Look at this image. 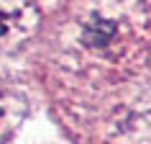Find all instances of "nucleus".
I'll use <instances>...</instances> for the list:
<instances>
[{
    "label": "nucleus",
    "mask_w": 151,
    "mask_h": 144,
    "mask_svg": "<svg viewBox=\"0 0 151 144\" xmlns=\"http://www.w3.org/2000/svg\"><path fill=\"white\" fill-rule=\"evenodd\" d=\"M3 116H5V105H3V100H0V121H3Z\"/></svg>",
    "instance_id": "nucleus-2"
},
{
    "label": "nucleus",
    "mask_w": 151,
    "mask_h": 144,
    "mask_svg": "<svg viewBox=\"0 0 151 144\" xmlns=\"http://www.w3.org/2000/svg\"><path fill=\"white\" fill-rule=\"evenodd\" d=\"M10 28V16L5 13V10H0V36H5Z\"/></svg>",
    "instance_id": "nucleus-1"
}]
</instances>
